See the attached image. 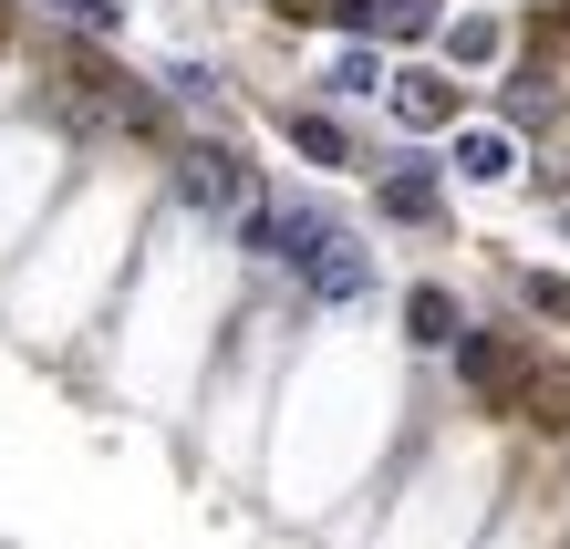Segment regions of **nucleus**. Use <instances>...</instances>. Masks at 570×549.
<instances>
[{
	"label": "nucleus",
	"instance_id": "f257e3e1",
	"mask_svg": "<svg viewBox=\"0 0 570 549\" xmlns=\"http://www.w3.org/2000/svg\"><path fill=\"white\" fill-rule=\"evenodd\" d=\"M239 238L259 259H281L312 301H363V291H374V249H363L332 208H249Z\"/></svg>",
	"mask_w": 570,
	"mask_h": 549
},
{
	"label": "nucleus",
	"instance_id": "f03ea898",
	"mask_svg": "<svg viewBox=\"0 0 570 549\" xmlns=\"http://www.w3.org/2000/svg\"><path fill=\"white\" fill-rule=\"evenodd\" d=\"M166 187H177V208H197V218H249V208H259L249 156L218 146V135H187V146L166 156Z\"/></svg>",
	"mask_w": 570,
	"mask_h": 549
},
{
	"label": "nucleus",
	"instance_id": "7ed1b4c3",
	"mask_svg": "<svg viewBox=\"0 0 570 549\" xmlns=\"http://www.w3.org/2000/svg\"><path fill=\"white\" fill-rule=\"evenodd\" d=\"M529 363H540V353H529L519 332H456V384L478 394V404H498V415H509V404H519Z\"/></svg>",
	"mask_w": 570,
	"mask_h": 549
},
{
	"label": "nucleus",
	"instance_id": "20e7f679",
	"mask_svg": "<svg viewBox=\"0 0 570 549\" xmlns=\"http://www.w3.org/2000/svg\"><path fill=\"white\" fill-rule=\"evenodd\" d=\"M509 415H519V425H540V435H570V363H550V353H540Z\"/></svg>",
	"mask_w": 570,
	"mask_h": 549
},
{
	"label": "nucleus",
	"instance_id": "39448f33",
	"mask_svg": "<svg viewBox=\"0 0 570 549\" xmlns=\"http://www.w3.org/2000/svg\"><path fill=\"white\" fill-rule=\"evenodd\" d=\"M394 125H415V135L456 125V84L446 73H394Z\"/></svg>",
	"mask_w": 570,
	"mask_h": 549
},
{
	"label": "nucleus",
	"instance_id": "423d86ee",
	"mask_svg": "<svg viewBox=\"0 0 570 549\" xmlns=\"http://www.w3.org/2000/svg\"><path fill=\"white\" fill-rule=\"evenodd\" d=\"M384 218H405V228H435V218H446L435 166H394V177H384Z\"/></svg>",
	"mask_w": 570,
	"mask_h": 549
},
{
	"label": "nucleus",
	"instance_id": "0eeeda50",
	"mask_svg": "<svg viewBox=\"0 0 570 549\" xmlns=\"http://www.w3.org/2000/svg\"><path fill=\"white\" fill-rule=\"evenodd\" d=\"M281 135H291L301 166H353V135L332 125V115H281Z\"/></svg>",
	"mask_w": 570,
	"mask_h": 549
},
{
	"label": "nucleus",
	"instance_id": "6e6552de",
	"mask_svg": "<svg viewBox=\"0 0 570 549\" xmlns=\"http://www.w3.org/2000/svg\"><path fill=\"white\" fill-rule=\"evenodd\" d=\"M498 115H509L519 135H540V125H560V84H550V73H509V94H498Z\"/></svg>",
	"mask_w": 570,
	"mask_h": 549
},
{
	"label": "nucleus",
	"instance_id": "1a4fd4ad",
	"mask_svg": "<svg viewBox=\"0 0 570 549\" xmlns=\"http://www.w3.org/2000/svg\"><path fill=\"white\" fill-rule=\"evenodd\" d=\"M405 332H415V342H456V332H466V322H456V291H446V281H415V291H405Z\"/></svg>",
	"mask_w": 570,
	"mask_h": 549
},
{
	"label": "nucleus",
	"instance_id": "9d476101",
	"mask_svg": "<svg viewBox=\"0 0 570 549\" xmlns=\"http://www.w3.org/2000/svg\"><path fill=\"white\" fill-rule=\"evenodd\" d=\"M509 166H519V146H509V135H498V125H478V135H456V177H478V187H498V177H509Z\"/></svg>",
	"mask_w": 570,
	"mask_h": 549
},
{
	"label": "nucleus",
	"instance_id": "9b49d317",
	"mask_svg": "<svg viewBox=\"0 0 570 549\" xmlns=\"http://www.w3.org/2000/svg\"><path fill=\"white\" fill-rule=\"evenodd\" d=\"M374 31H384V42H425V31H435V0H374Z\"/></svg>",
	"mask_w": 570,
	"mask_h": 549
},
{
	"label": "nucleus",
	"instance_id": "f8f14e48",
	"mask_svg": "<svg viewBox=\"0 0 570 549\" xmlns=\"http://www.w3.org/2000/svg\"><path fill=\"white\" fill-rule=\"evenodd\" d=\"M446 52H456V62H498V21H456Z\"/></svg>",
	"mask_w": 570,
	"mask_h": 549
},
{
	"label": "nucleus",
	"instance_id": "ddd939ff",
	"mask_svg": "<svg viewBox=\"0 0 570 549\" xmlns=\"http://www.w3.org/2000/svg\"><path fill=\"white\" fill-rule=\"evenodd\" d=\"M519 301H529V312H550V322H560V312H570V281H550V269H529V281H519Z\"/></svg>",
	"mask_w": 570,
	"mask_h": 549
},
{
	"label": "nucleus",
	"instance_id": "4468645a",
	"mask_svg": "<svg viewBox=\"0 0 570 549\" xmlns=\"http://www.w3.org/2000/svg\"><path fill=\"white\" fill-rule=\"evenodd\" d=\"M384 73H374V52H343V62H332V94H374Z\"/></svg>",
	"mask_w": 570,
	"mask_h": 549
},
{
	"label": "nucleus",
	"instance_id": "2eb2a0df",
	"mask_svg": "<svg viewBox=\"0 0 570 549\" xmlns=\"http://www.w3.org/2000/svg\"><path fill=\"white\" fill-rule=\"evenodd\" d=\"M166 94H187V105H218V73H197V62H177V73H166Z\"/></svg>",
	"mask_w": 570,
	"mask_h": 549
}]
</instances>
